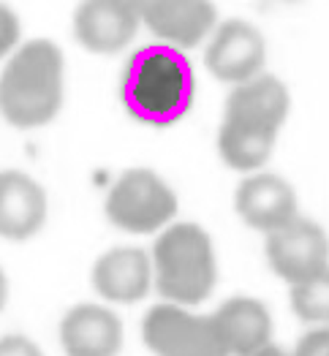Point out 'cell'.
<instances>
[{
    "label": "cell",
    "instance_id": "6da1fadb",
    "mask_svg": "<svg viewBox=\"0 0 329 356\" xmlns=\"http://www.w3.org/2000/svg\"><path fill=\"white\" fill-rule=\"evenodd\" d=\"M196 92L193 65L185 52L169 44L136 49L122 68L120 98L134 120L166 128L188 115Z\"/></svg>",
    "mask_w": 329,
    "mask_h": 356
},
{
    "label": "cell",
    "instance_id": "7a4b0ae2",
    "mask_svg": "<svg viewBox=\"0 0 329 356\" xmlns=\"http://www.w3.org/2000/svg\"><path fill=\"white\" fill-rule=\"evenodd\" d=\"M63 88V49L49 38H33L17 47L0 71V118L22 131L41 128L58 118Z\"/></svg>",
    "mask_w": 329,
    "mask_h": 356
},
{
    "label": "cell",
    "instance_id": "3957f363",
    "mask_svg": "<svg viewBox=\"0 0 329 356\" xmlns=\"http://www.w3.org/2000/svg\"><path fill=\"white\" fill-rule=\"evenodd\" d=\"M152 269L155 289L166 302L199 305L218 280L212 239L199 223H169L152 245Z\"/></svg>",
    "mask_w": 329,
    "mask_h": 356
},
{
    "label": "cell",
    "instance_id": "277c9868",
    "mask_svg": "<svg viewBox=\"0 0 329 356\" xmlns=\"http://www.w3.org/2000/svg\"><path fill=\"white\" fill-rule=\"evenodd\" d=\"M106 218L128 234L163 232L177 215V196L152 169L136 166L118 177L106 193Z\"/></svg>",
    "mask_w": 329,
    "mask_h": 356
},
{
    "label": "cell",
    "instance_id": "5b68a950",
    "mask_svg": "<svg viewBox=\"0 0 329 356\" xmlns=\"http://www.w3.org/2000/svg\"><path fill=\"white\" fill-rule=\"evenodd\" d=\"M142 340L155 356H229L212 316H196L175 302L150 307Z\"/></svg>",
    "mask_w": 329,
    "mask_h": 356
},
{
    "label": "cell",
    "instance_id": "8992f818",
    "mask_svg": "<svg viewBox=\"0 0 329 356\" xmlns=\"http://www.w3.org/2000/svg\"><path fill=\"white\" fill-rule=\"evenodd\" d=\"M267 261L272 272L297 286L329 267L327 232L307 218H294L267 234Z\"/></svg>",
    "mask_w": 329,
    "mask_h": 356
},
{
    "label": "cell",
    "instance_id": "52a82bcc",
    "mask_svg": "<svg viewBox=\"0 0 329 356\" xmlns=\"http://www.w3.org/2000/svg\"><path fill=\"white\" fill-rule=\"evenodd\" d=\"M267 41L248 19H226L212 30L204 49V65L218 82L242 85L264 71Z\"/></svg>",
    "mask_w": 329,
    "mask_h": 356
},
{
    "label": "cell",
    "instance_id": "ba28073f",
    "mask_svg": "<svg viewBox=\"0 0 329 356\" xmlns=\"http://www.w3.org/2000/svg\"><path fill=\"white\" fill-rule=\"evenodd\" d=\"M142 28L136 0H79L74 11V38L93 55H118Z\"/></svg>",
    "mask_w": 329,
    "mask_h": 356
},
{
    "label": "cell",
    "instance_id": "9c48e42d",
    "mask_svg": "<svg viewBox=\"0 0 329 356\" xmlns=\"http://www.w3.org/2000/svg\"><path fill=\"white\" fill-rule=\"evenodd\" d=\"M142 25L161 44L193 49L218 28V8L212 0H136Z\"/></svg>",
    "mask_w": 329,
    "mask_h": 356
},
{
    "label": "cell",
    "instance_id": "30bf717a",
    "mask_svg": "<svg viewBox=\"0 0 329 356\" xmlns=\"http://www.w3.org/2000/svg\"><path fill=\"white\" fill-rule=\"evenodd\" d=\"M289 109H291V95L286 85L278 76L262 71L259 76L234 85V90L226 98L220 125L278 136L280 125L289 118Z\"/></svg>",
    "mask_w": 329,
    "mask_h": 356
},
{
    "label": "cell",
    "instance_id": "8fae6325",
    "mask_svg": "<svg viewBox=\"0 0 329 356\" xmlns=\"http://www.w3.org/2000/svg\"><path fill=\"white\" fill-rule=\"evenodd\" d=\"M93 289L115 305H134L145 299L155 283L152 256L142 248H112L93 264Z\"/></svg>",
    "mask_w": 329,
    "mask_h": 356
},
{
    "label": "cell",
    "instance_id": "7c38bea8",
    "mask_svg": "<svg viewBox=\"0 0 329 356\" xmlns=\"http://www.w3.org/2000/svg\"><path fill=\"white\" fill-rule=\"evenodd\" d=\"M122 340L120 316L104 305H77L60 321V346L65 356H118Z\"/></svg>",
    "mask_w": 329,
    "mask_h": 356
},
{
    "label": "cell",
    "instance_id": "4fadbf2b",
    "mask_svg": "<svg viewBox=\"0 0 329 356\" xmlns=\"http://www.w3.org/2000/svg\"><path fill=\"white\" fill-rule=\"evenodd\" d=\"M49 202L38 179L25 172H0V237L25 242L35 237L47 223Z\"/></svg>",
    "mask_w": 329,
    "mask_h": 356
},
{
    "label": "cell",
    "instance_id": "5bb4252c",
    "mask_svg": "<svg viewBox=\"0 0 329 356\" xmlns=\"http://www.w3.org/2000/svg\"><path fill=\"white\" fill-rule=\"evenodd\" d=\"M234 209L250 229L269 234L297 218V193L278 175H253L237 185Z\"/></svg>",
    "mask_w": 329,
    "mask_h": 356
},
{
    "label": "cell",
    "instance_id": "9a60e30c",
    "mask_svg": "<svg viewBox=\"0 0 329 356\" xmlns=\"http://www.w3.org/2000/svg\"><path fill=\"white\" fill-rule=\"evenodd\" d=\"M212 321L229 356H250L272 343V316L256 297L226 299L212 313Z\"/></svg>",
    "mask_w": 329,
    "mask_h": 356
},
{
    "label": "cell",
    "instance_id": "2e32d148",
    "mask_svg": "<svg viewBox=\"0 0 329 356\" xmlns=\"http://www.w3.org/2000/svg\"><path fill=\"white\" fill-rule=\"evenodd\" d=\"M291 310L307 324H329V267L291 286Z\"/></svg>",
    "mask_w": 329,
    "mask_h": 356
},
{
    "label": "cell",
    "instance_id": "e0dca14e",
    "mask_svg": "<svg viewBox=\"0 0 329 356\" xmlns=\"http://www.w3.org/2000/svg\"><path fill=\"white\" fill-rule=\"evenodd\" d=\"M19 35H22V25L19 17L14 14L11 6L0 3V60L11 58L19 47Z\"/></svg>",
    "mask_w": 329,
    "mask_h": 356
},
{
    "label": "cell",
    "instance_id": "ac0fdd59",
    "mask_svg": "<svg viewBox=\"0 0 329 356\" xmlns=\"http://www.w3.org/2000/svg\"><path fill=\"white\" fill-rule=\"evenodd\" d=\"M294 356H329V324H319L299 337Z\"/></svg>",
    "mask_w": 329,
    "mask_h": 356
},
{
    "label": "cell",
    "instance_id": "d6986e66",
    "mask_svg": "<svg viewBox=\"0 0 329 356\" xmlns=\"http://www.w3.org/2000/svg\"><path fill=\"white\" fill-rule=\"evenodd\" d=\"M0 356H44V351L25 334H6L0 337Z\"/></svg>",
    "mask_w": 329,
    "mask_h": 356
},
{
    "label": "cell",
    "instance_id": "ffe728a7",
    "mask_svg": "<svg viewBox=\"0 0 329 356\" xmlns=\"http://www.w3.org/2000/svg\"><path fill=\"white\" fill-rule=\"evenodd\" d=\"M6 302H8V277H6V272L0 269V310L6 307Z\"/></svg>",
    "mask_w": 329,
    "mask_h": 356
},
{
    "label": "cell",
    "instance_id": "44dd1931",
    "mask_svg": "<svg viewBox=\"0 0 329 356\" xmlns=\"http://www.w3.org/2000/svg\"><path fill=\"white\" fill-rule=\"evenodd\" d=\"M250 356H294V354H286L283 348H278V346L269 343V346H264L262 351H256V354H250Z\"/></svg>",
    "mask_w": 329,
    "mask_h": 356
},
{
    "label": "cell",
    "instance_id": "7402d4cb",
    "mask_svg": "<svg viewBox=\"0 0 329 356\" xmlns=\"http://www.w3.org/2000/svg\"><path fill=\"white\" fill-rule=\"evenodd\" d=\"M280 3H302V0H280Z\"/></svg>",
    "mask_w": 329,
    "mask_h": 356
}]
</instances>
